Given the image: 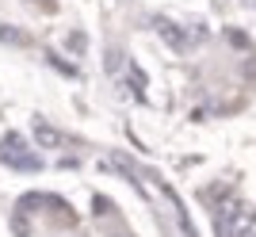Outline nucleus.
<instances>
[{
    "label": "nucleus",
    "instance_id": "f03ea898",
    "mask_svg": "<svg viewBox=\"0 0 256 237\" xmlns=\"http://www.w3.org/2000/svg\"><path fill=\"white\" fill-rule=\"evenodd\" d=\"M34 130H38L42 146H54V150H58V146H65V138H62V134H58L54 126H46V122H34Z\"/></svg>",
    "mask_w": 256,
    "mask_h": 237
},
{
    "label": "nucleus",
    "instance_id": "f257e3e1",
    "mask_svg": "<svg viewBox=\"0 0 256 237\" xmlns=\"http://www.w3.org/2000/svg\"><path fill=\"white\" fill-rule=\"evenodd\" d=\"M0 164H8L12 172H42V157L20 134H8V138L0 142Z\"/></svg>",
    "mask_w": 256,
    "mask_h": 237
}]
</instances>
